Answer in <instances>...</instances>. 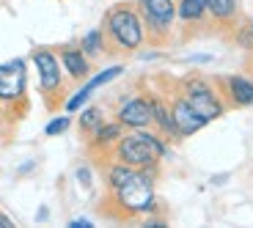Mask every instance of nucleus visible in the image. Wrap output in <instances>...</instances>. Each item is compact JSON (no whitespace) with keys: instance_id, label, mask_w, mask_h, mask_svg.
<instances>
[{"instance_id":"20e7f679","label":"nucleus","mask_w":253,"mask_h":228,"mask_svg":"<svg viewBox=\"0 0 253 228\" xmlns=\"http://www.w3.org/2000/svg\"><path fill=\"white\" fill-rule=\"evenodd\" d=\"M143 25L152 33H165L176 17V3L173 0H138Z\"/></svg>"},{"instance_id":"6e6552de","label":"nucleus","mask_w":253,"mask_h":228,"mask_svg":"<svg viewBox=\"0 0 253 228\" xmlns=\"http://www.w3.org/2000/svg\"><path fill=\"white\" fill-rule=\"evenodd\" d=\"M33 64H36L39 82H42V91H44V94H52V91L61 88L63 72H61L58 58L52 55L50 50H36V52H33Z\"/></svg>"},{"instance_id":"a211bd4d","label":"nucleus","mask_w":253,"mask_h":228,"mask_svg":"<svg viewBox=\"0 0 253 228\" xmlns=\"http://www.w3.org/2000/svg\"><path fill=\"white\" fill-rule=\"evenodd\" d=\"M132 165H124V162H116V165H110V171H108V187L113 190V187H119V184H124L126 179L132 176Z\"/></svg>"},{"instance_id":"9d476101","label":"nucleus","mask_w":253,"mask_h":228,"mask_svg":"<svg viewBox=\"0 0 253 228\" xmlns=\"http://www.w3.org/2000/svg\"><path fill=\"white\" fill-rule=\"evenodd\" d=\"M121 72H124V66L116 64V66H108V69H102L99 75H94L88 82H85V85H83L80 91H77L75 96H69V99H66V113H75V110H80L83 105H85V102H88L91 96H94V91H96V88L108 85V82H113L116 77H121Z\"/></svg>"},{"instance_id":"4468645a","label":"nucleus","mask_w":253,"mask_h":228,"mask_svg":"<svg viewBox=\"0 0 253 228\" xmlns=\"http://www.w3.org/2000/svg\"><path fill=\"white\" fill-rule=\"evenodd\" d=\"M152 118L165 135H171V138H179L176 135V127H173V115H171V108H165L163 102H152Z\"/></svg>"},{"instance_id":"423d86ee","label":"nucleus","mask_w":253,"mask_h":228,"mask_svg":"<svg viewBox=\"0 0 253 228\" xmlns=\"http://www.w3.org/2000/svg\"><path fill=\"white\" fill-rule=\"evenodd\" d=\"M184 99H187L207 121H215V118L223 115V102L217 99L215 91L201 80H190L187 82V96H184Z\"/></svg>"},{"instance_id":"ddd939ff","label":"nucleus","mask_w":253,"mask_h":228,"mask_svg":"<svg viewBox=\"0 0 253 228\" xmlns=\"http://www.w3.org/2000/svg\"><path fill=\"white\" fill-rule=\"evenodd\" d=\"M176 14L184 22H198V19L207 14V0H179Z\"/></svg>"},{"instance_id":"dca6fc26","label":"nucleus","mask_w":253,"mask_h":228,"mask_svg":"<svg viewBox=\"0 0 253 228\" xmlns=\"http://www.w3.org/2000/svg\"><path fill=\"white\" fill-rule=\"evenodd\" d=\"M207 11L215 19L226 22V19H231L237 14V0H207Z\"/></svg>"},{"instance_id":"5701e85b","label":"nucleus","mask_w":253,"mask_h":228,"mask_svg":"<svg viewBox=\"0 0 253 228\" xmlns=\"http://www.w3.org/2000/svg\"><path fill=\"white\" fill-rule=\"evenodd\" d=\"M69 228H91V220H72Z\"/></svg>"},{"instance_id":"7ed1b4c3","label":"nucleus","mask_w":253,"mask_h":228,"mask_svg":"<svg viewBox=\"0 0 253 228\" xmlns=\"http://www.w3.org/2000/svg\"><path fill=\"white\" fill-rule=\"evenodd\" d=\"M108 36L121 50H138L146 38L143 17L132 8H113L108 14Z\"/></svg>"},{"instance_id":"aec40b11","label":"nucleus","mask_w":253,"mask_h":228,"mask_svg":"<svg viewBox=\"0 0 253 228\" xmlns=\"http://www.w3.org/2000/svg\"><path fill=\"white\" fill-rule=\"evenodd\" d=\"M69 127H72V118H69V115H58V118H52L50 124L44 127V135H47V138H55V135H63Z\"/></svg>"},{"instance_id":"f8f14e48","label":"nucleus","mask_w":253,"mask_h":228,"mask_svg":"<svg viewBox=\"0 0 253 228\" xmlns=\"http://www.w3.org/2000/svg\"><path fill=\"white\" fill-rule=\"evenodd\" d=\"M226 91H228V96H231V102L240 105V108L253 105V82L248 80V77H228Z\"/></svg>"},{"instance_id":"412c9836","label":"nucleus","mask_w":253,"mask_h":228,"mask_svg":"<svg viewBox=\"0 0 253 228\" xmlns=\"http://www.w3.org/2000/svg\"><path fill=\"white\" fill-rule=\"evenodd\" d=\"M77 179H80L83 187H91V179H94V176H91L88 168H77Z\"/></svg>"},{"instance_id":"a878e982","label":"nucleus","mask_w":253,"mask_h":228,"mask_svg":"<svg viewBox=\"0 0 253 228\" xmlns=\"http://www.w3.org/2000/svg\"><path fill=\"white\" fill-rule=\"evenodd\" d=\"M251 31H253V25H251Z\"/></svg>"},{"instance_id":"39448f33","label":"nucleus","mask_w":253,"mask_h":228,"mask_svg":"<svg viewBox=\"0 0 253 228\" xmlns=\"http://www.w3.org/2000/svg\"><path fill=\"white\" fill-rule=\"evenodd\" d=\"M25 61L0 64V102H17L25 96Z\"/></svg>"},{"instance_id":"2eb2a0df","label":"nucleus","mask_w":253,"mask_h":228,"mask_svg":"<svg viewBox=\"0 0 253 228\" xmlns=\"http://www.w3.org/2000/svg\"><path fill=\"white\" fill-rule=\"evenodd\" d=\"M121 140V124H102L99 129L94 132V146L96 149H105V146H113Z\"/></svg>"},{"instance_id":"f257e3e1","label":"nucleus","mask_w":253,"mask_h":228,"mask_svg":"<svg viewBox=\"0 0 253 228\" xmlns=\"http://www.w3.org/2000/svg\"><path fill=\"white\" fill-rule=\"evenodd\" d=\"M165 143L163 138L146 132V129H132L129 135H121V140L116 143V157L119 162L132 165L138 171H152L154 165L165 157Z\"/></svg>"},{"instance_id":"1a4fd4ad","label":"nucleus","mask_w":253,"mask_h":228,"mask_svg":"<svg viewBox=\"0 0 253 228\" xmlns=\"http://www.w3.org/2000/svg\"><path fill=\"white\" fill-rule=\"evenodd\" d=\"M152 102L143 96H132L119 108V124L129 129H146L152 124Z\"/></svg>"},{"instance_id":"4be33fe9","label":"nucleus","mask_w":253,"mask_h":228,"mask_svg":"<svg viewBox=\"0 0 253 228\" xmlns=\"http://www.w3.org/2000/svg\"><path fill=\"white\" fill-rule=\"evenodd\" d=\"M0 228H14V220L8 215H3V212H0Z\"/></svg>"},{"instance_id":"f3484780","label":"nucleus","mask_w":253,"mask_h":228,"mask_svg":"<svg viewBox=\"0 0 253 228\" xmlns=\"http://www.w3.org/2000/svg\"><path fill=\"white\" fill-rule=\"evenodd\" d=\"M80 50L85 52V55H99V52H105V36H102V31H88L85 36H83V44Z\"/></svg>"},{"instance_id":"9b49d317","label":"nucleus","mask_w":253,"mask_h":228,"mask_svg":"<svg viewBox=\"0 0 253 228\" xmlns=\"http://www.w3.org/2000/svg\"><path fill=\"white\" fill-rule=\"evenodd\" d=\"M61 64H63V72L75 80H83V77H88L91 66H88V55L83 50H63L61 52Z\"/></svg>"},{"instance_id":"0eeeda50","label":"nucleus","mask_w":253,"mask_h":228,"mask_svg":"<svg viewBox=\"0 0 253 228\" xmlns=\"http://www.w3.org/2000/svg\"><path fill=\"white\" fill-rule=\"evenodd\" d=\"M171 115H173V127H176V135L179 138H187V135H196L198 129H204L209 124L201 113H198L187 99H176L171 105Z\"/></svg>"},{"instance_id":"6ab92c4d","label":"nucleus","mask_w":253,"mask_h":228,"mask_svg":"<svg viewBox=\"0 0 253 228\" xmlns=\"http://www.w3.org/2000/svg\"><path fill=\"white\" fill-rule=\"evenodd\" d=\"M102 124H105V121H102V110H99V108H85V110H83L80 127L85 129V132H96Z\"/></svg>"},{"instance_id":"f03ea898","label":"nucleus","mask_w":253,"mask_h":228,"mask_svg":"<svg viewBox=\"0 0 253 228\" xmlns=\"http://www.w3.org/2000/svg\"><path fill=\"white\" fill-rule=\"evenodd\" d=\"M116 192V203L124 215H149L154 212L157 201H154V184H152V176L149 171H138L135 168L132 176L126 179L124 184L113 187Z\"/></svg>"},{"instance_id":"393cba45","label":"nucleus","mask_w":253,"mask_h":228,"mask_svg":"<svg viewBox=\"0 0 253 228\" xmlns=\"http://www.w3.org/2000/svg\"><path fill=\"white\" fill-rule=\"evenodd\" d=\"M226 179H228L226 173H223V176H212V184H223V182H226Z\"/></svg>"},{"instance_id":"b1692460","label":"nucleus","mask_w":253,"mask_h":228,"mask_svg":"<svg viewBox=\"0 0 253 228\" xmlns=\"http://www.w3.org/2000/svg\"><path fill=\"white\" fill-rule=\"evenodd\" d=\"M146 226H149V228H165V223L163 220H149Z\"/></svg>"}]
</instances>
